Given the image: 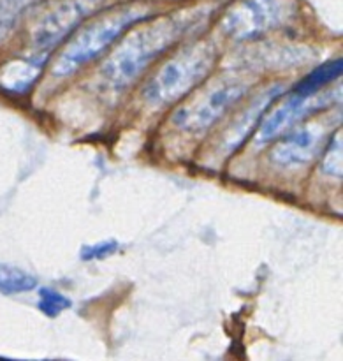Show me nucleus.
I'll list each match as a JSON object with an SVG mask.
<instances>
[{
	"label": "nucleus",
	"instance_id": "1",
	"mask_svg": "<svg viewBox=\"0 0 343 361\" xmlns=\"http://www.w3.org/2000/svg\"><path fill=\"white\" fill-rule=\"evenodd\" d=\"M204 18L206 11H182L134 30L102 63L104 83L115 90L129 87L166 49L199 27Z\"/></svg>",
	"mask_w": 343,
	"mask_h": 361
},
{
	"label": "nucleus",
	"instance_id": "2",
	"mask_svg": "<svg viewBox=\"0 0 343 361\" xmlns=\"http://www.w3.org/2000/svg\"><path fill=\"white\" fill-rule=\"evenodd\" d=\"M148 16H150V9L144 4H129V6H122L120 9L101 14L67 42L58 60L53 66V74L67 76L80 69L83 63L101 56L113 42L118 41L120 35L127 28L134 27Z\"/></svg>",
	"mask_w": 343,
	"mask_h": 361
},
{
	"label": "nucleus",
	"instance_id": "3",
	"mask_svg": "<svg viewBox=\"0 0 343 361\" xmlns=\"http://www.w3.org/2000/svg\"><path fill=\"white\" fill-rule=\"evenodd\" d=\"M215 62L217 48L213 42H192L168 60L144 85V101L151 106H169L180 101L210 74Z\"/></svg>",
	"mask_w": 343,
	"mask_h": 361
},
{
	"label": "nucleus",
	"instance_id": "4",
	"mask_svg": "<svg viewBox=\"0 0 343 361\" xmlns=\"http://www.w3.org/2000/svg\"><path fill=\"white\" fill-rule=\"evenodd\" d=\"M296 11V0H238L224 13L220 28L235 41H249L287 25Z\"/></svg>",
	"mask_w": 343,
	"mask_h": 361
},
{
	"label": "nucleus",
	"instance_id": "5",
	"mask_svg": "<svg viewBox=\"0 0 343 361\" xmlns=\"http://www.w3.org/2000/svg\"><path fill=\"white\" fill-rule=\"evenodd\" d=\"M247 92H249L247 81H222L220 85L204 92L201 97L194 99L192 102L180 108L173 115V123L183 133H204L213 127Z\"/></svg>",
	"mask_w": 343,
	"mask_h": 361
},
{
	"label": "nucleus",
	"instance_id": "6",
	"mask_svg": "<svg viewBox=\"0 0 343 361\" xmlns=\"http://www.w3.org/2000/svg\"><path fill=\"white\" fill-rule=\"evenodd\" d=\"M108 0H58L34 27L32 46L39 53H49L58 46L81 21L101 11Z\"/></svg>",
	"mask_w": 343,
	"mask_h": 361
},
{
	"label": "nucleus",
	"instance_id": "7",
	"mask_svg": "<svg viewBox=\"0 0 343 361\" xmlns=\"http://www.w3.org/2000/svg\"><path fill=\"white\" fill-rule=\"evenodd\" d=\"M333 102H340V87L335 92L320 90L312 95H298L291 92L280 104L275 106L264 116L259 127V134H257V141L268 143V141L277 140L289 129L298 126L301 120L308 118L310 115L320 111V109L330 108Z\"/></svg>",
	"mask_w": 343,
	"mask_h": 361
},
{
	"label": "nucleus",
	"instance_id": "8",
	"mask_svg": "<svg viewBox=\"0 0 343 361\" xmlns=\"http://www.w3.org/2000/svg\"><path fill=\"white\" fill-rule=\"evenodd\" d=\"M330 127L320 122L292 127L282 134L278 143L271 150V161L285 169L306 166L323 150Z\"/></svg>",
	"mask_w": 343,
	"mask_h": 361
},
{
	"label": "nucleus",
	"instance_id": "9",
	"mask_svg": "<svg viewBox=\"0 0 343 361\" xmlns=\"http://www.w3.org/2000/svg\"><path fill=\"white\" fill-rule=\"evenodd\" d=\"M284 92L282 85H273V87L266 88L264 92H261L259 95L252 99L249 102L245 109L236 116L231 122V126L225 129V133L222 134V140L218 143V152L222 155H231L232 152L238 150L242 147L243 141L249 137V134L252 133L254 127L257 126V122L261 120V116L266 113V109L280 97V94Z\"/></svg>",
	"mask_w": 343,
	"mask_h": 361
},
{
	"label": "nucleus",
	"instance_id": "10",
	"mask_svg": "<svg viewBox=\"0 0 343 361\" xmlns=\"http://www.w3.org/2000/svg\"><path fill=\"white\" fill-rule=\"evenodd\" d=\"M48 53L34 51L28 59H18L0 67V87L11 94H25L44 69Z\"/></svg>",
	"mask_w": 343,
	"mask_h": 361
},
{
	"label": "nucleus",
	"instance_id": "11",
	"mask_svg": "<svg viewBox=\"0 0 343 361\" xmlns=\"http://www.w3.org/2000/svg\"><path fill=\"white\" fill-rule=\"evenodd\" d=\"M343 69L342 59H335L331 62L323 63L317 69H313L308 76L303 78L298 85L294 87V94L298 95H312L317 92L323 90L326 85H330L331 81L338 80Z\"/></svg>",
	"mask_w": 343,
	"mask_h": 361
},
{
	"label": "nucleus",
	"instance_id": "12",
	"mask_svg": "<svg viewBox=\"0 0 343 361\" xmlns=\"http://www.w3.org/2000/svg\"><path fill=\"white\" fill-rule=\"evenodd\" d=\"M37 286L34 275L20 270V268L7 267L0 263V293L4 295H18V293H27Z\"/></svg>",
	"mask_w": 343,
	"mask_h": 361
},
{
	"label": "nucleus",
	"instance_id": "13",
	"mask_svg": "<svg viewBox=\"0 0 343 361\" xmlns=\"http://www.w3.org/2000/svg\"><path fill=\"white\" fill-rule=\"evenodd\" d=\"M37 0H0V44L14 30L20 18Z\"/></svg>",
	"mask_w": 343,
	"mask_h": 361
},
{
	"label": "nucleus",
	"instance_id": "14",
	"mask_svg": "<svg viewBox=\"0 0 343 361\" xmlns=\"http://www.w3.org/2000/svg\"><path fill=\"white\" fill-rule=\"evenodd\" d=\"M324 175L331 176V178H342L343 173V159H342V137L340 133H335L333 140L328 143L326 154H324L323 164H320Z\"/></svg>",
	"mask_w": 343,
	"mask_h": 361
},
{
	"label": "nucleus",
	"instance_id": "15",
	"mask_svg": "<svg viewBox=\"0 0 343 361\" xmlns=\"http://www.w3.org/2000/svg\"><path fill=\"white\" fill-rule=\"evenodd\" d=\"M70 307V300L58 293L56 289L44 288L39 291V309L48 317H56L60 312Z\"/></svg>",
	"mask_w": 343,
	"mask_h": 361
},
{
	"label": "nucleus",
	"instance_id": "16",
	"mask_svg": "<svg viewBox=\"0 0 343 361\" xmlns=\"http://www.w3.org/2000/svg\"><path fill=\"white\" fill-rule=\"evenodd\" d=\"M118 250V243L108 240V242L95 243V245H88L81 249V259L83 261H101L104 257H109Z\"/></svg>",
	"mask_w": 343,
	"mask_h": 361
}]
</instances>
